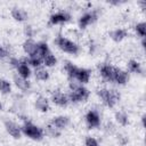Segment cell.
Instances as JSON below:
<instances>
[{"label": "cell", "instance_id": "obj_1", "mask_svg": "<svg viewBox=\"0 0 146 146\" xmlns=\"http://www.w3.org/2000/svg\"><path fill=\"white\" fill-rule=\"evenodd\" d=\"M64 68L66 71L67 78L70 81H75L80 84L88 83L91 76V71L83 67H78L71 62H66L64 65Z\"/></svg>", "mask_w": 146, "mask_h": 146}, {"label": "cell", "instance_id": "obj_2", "mask_svg": "<svg viewBox=\"0 0 146 146\" xmlns=\"http://www.w3.org/2000/svg\"><path fill=\"white\" fill-rule=\"evenodd\" d=\"M68 88H70V91H68L67 97L71 103H74V104L83 103L90 96V91L86 87H83L82 84H80L75 81H70Z\"/></svg>", "mask_w": 146, "mask_h": 146}, {"label": "cell", "instance_id": "obj_3", "mask_svg": "<svg viewBox=\"0 0 146 146\" xmlns=\"http://www.w3.org/2000/svg\"><path fill=\"white\" fill-rule=\"evenodd\" d=\"M98 97L100 98V100L103 102V104L110 108H113L121 98V95L117 90L115 89H106V88H102L97 91Z\"/></svg>", "mask_w": 146, "mask_h": 146}, {"label": "cell", "instance_id": "obj_4", "mask_svg": "<svg viewBox=\"0 0 146 146\" xmlns=\"http://www.w3.org/2000/svg\"><path fill=\"white\" fill-rule=\"evenodd\" d=\"M55 43L56 46L64 52H67L70 55H78L80 52V47L78 43H75L74 41L65 38V36H57L55 39Z\"/></svg>", "mask_w": 146, "mask_h": 146}, {"label": "cell", "instance_id": "obj_5", "mask_svg": "<svg viewBox=\"0 0 146 146\" xmlns=\"http://www.w3.org/2000/svg\"><path fill=\"white\" fill-rule=\"evenodd\" d=\"M21 130H22V133L29 137L30 139L41 140L43 138V130L30 121H25L24 124L21 127Z\"/></svg>", "mask_w": 146, "mask_h": 146}, {"label": "cell", "instance_id": "obj_6", "mask_svg": "<svg viewBox=\"0 0 146 146\" xmlns=\"http://www.w3.org/2000/svg\"><path fill=\"white\" fill-rule=\"evenodd\" d=\"M71 21V14L65 10H59L50 15L49 17V24L50 25H58V24H65Z\"/></svg>", "mask_w": 146, "mask_h": 146}, {"label": "cell", "instance_id": "obj_7", "mask_svg": "<svg viewBox=\"0 0 146 146\" xmlns=\"http://www.w3.org/2000/svg\"><path fill=\"white\" fill-rule=\"evenodd\" d=\"M98 18V11L97 10H91V11H87L84 13L78 21V25L80 29H86L87 26H89L90 24H92L94 22H96Z\"/></svg>", "mask_w": 146, "mask_h": 146}, {"label": "cell", "instance_id": "obj_8", "mask_svg": "<svg viewBox=\"0 0 146 146\" xmlns=\"http://www.w3.org/2000/svg\"><path fill=\"white\" fill-rule=\"evenodd\" d=\"M86 123L89 129L98 128L100 125V115L96 110H90L86 114Z\"/></svg>", "mask_w": 146, "mask_h": 146}, {"label": "cell", "instance_id": "obj_9", "mask_svg": "<svg viewBox=\"0 0 146 146\" xmlns=\"http://www.w3.org/2000/svg\"><path fill=\"white\" fill-rule=\"evenodd\" d=\"M51 102L55 105L59 106V107H66L68 105V103H70L67 95L62 92V91H59V90H56V91H54L51 94Z\"/></svg>", "mask_w": 146, "mask_h": 146}, {"label": "cell", "instance_id": "obj_10", "mask_svg": "<svg viewBox=\"0 0 146 146\" xmlns=\"http://www.w3.org/2000/svg\"><path fill=\"white\" fill-rule=\"evenodd\" d=\"M129 80V73L122 68L114 67V75H113V82H115L119 86H124Z\"/></svg>", "mask_w": 146, "mask_h": 146}, {"label": "cell", "instance_id": "obj_11", "mask_svg": "<svg viewBox=\"0 0 146 146\" xmlns=\"http://www.w3.org/2000/svg\"><path fill=\"white\" fill-rule=\"evenodd\" d=\"M5 128H6V131L15 139H19L21 136H22V130H21V127L14 122V121H6L5 122Z\"/></svg>", "mask_w": 146, "mask_h": 146}, {"label": "cell", "instance_id": "obj_12", "mask_svg": "<svg viewBox=\"0 0 146 146\" xmlns=\"http://www.w3.org/2000/svg\"><path fill=\"white\" fill-rule=\"evenodd\" d=\"M99 74L100 76L107 81V82H113V75H114V66L110 65V64H102L99 66Z\"/></svg>", "mask_w": 146, "mask_h": 146}, {"label": "cell", "instance_id": "obj_13", "mask_svg": "<svg viewBox=\"0 0 146 146\" xmlns=\"http://www.w3.org/2000/svg\"><path fill=\"white\" fill-rule=\"evenodd\" d=\"M52 127H55L58 130H63L65 129L68 124H70V117L66 115H58L51 119V121L49 122Z\"/></svg>", "mask_w": 146, "mask_h": 146}, {"label": "cell", "instance_id": "obj_14", "mask_svg": "<svg viewBox=\"0 0 146 146\" xmlns=\"http://www.w3.org/2000/svg\"><path fill=\"white\" fill-rule=\"evenodd\" d=\"M16 71H17V74L24 79H29L31 76V68L26 62V58H23L19 60V64L16 67Z\"/></svg>", "mask_w": 146, "mask_h": 146}, {"label": "cell", "instance_id": "obj_15", "mask_svg": "<svg viewBox=\"0 0 146 146\" xmlns=\"http://www.w3.org/2000/svg\"><path fill=\"white\" fill-rule=\"evenodd\" d=\"M36 47H38V42H35L32 39H26L23 43V50L27 56L36 55Z\"/></svg>", "mask_w": 146, "mask_h": 146}, {"label": "cell", "instance_id": "obj_16", "mask_svg": "<svg viewBox=\"0 0 146 146\" xmlns=\"http://www.w3.org/2000/svg\"><path fill=\"white\" fill-rule=\"evenodd\" d=\"M14 83H15V86H16L18 89H21L22 91H27V90H30V88H31L30 81H29L27 79H24V78L19 76L18 74H15V75H14Z\"/></svg>", "mask_w": 146, "mask_h": 146}, {"label": "cell", "instance_id": "obj_17", "mask_svg": "<svg viewBox=\"0 0 146 146\" xmlns=\"http://www.w3.org/2000/svg\"><path fill=\"white\" fill-rule=\"evenodd\" d=\"M34 106H35V108H36L38 111H40V112H42V113L48 112L49 108H50L48 99H47L46 97H43V96L36 97V99H35V102H34Z\"/></svg>", "mask_w": 146, "mask_h": 146}, {"label": "cell", "instance_id": "obj_18", "mask_svg": "<svg viewBox=\"0 0 146 146\" xmlns=\"http://www.w3.org/2000/svg\"><path fill=\"white\" fill-rule=\"evenodd\" d=\"M11 17L17 21V22H25L29 17L26 10H24L23 8H18V7H15L11 9Z\"/></svg>", "mask_w": 146, "mask_h": 146}, {"label": "cell", "instance_id": "obj_19", "mask_svg": "<svg viewBox=\"0 0 146 146\" xmlns=\"http://www.w3.org/2000/svg\"><path fill=\"white\" fill-rule=\"evenodd\" d=\"M110 36L115 42H121L128 36V31L125 29H115L110 33Z\"/></svg>", "mask_w": 146, "mask_h": 146}, {"label": "cell", "instance_id": "obj_20", "mask_svg": "<svg viewBox=\"0 0 146 146\" xmlns=\"http://www.w3.org/2000/svg\"><path fill=\"white\" fill-rule=\"evenodd\" d=\"M127 65H128V70H129L131 73H135V74H143L141 64H140L139 62H137L136 59H130Z\"/></svg>", "mask_w": 146, "mask_h": 146}, {"label": "cell", "instance_id": "obj_21", "mask_svg": "<svg viewBox=\"0 0 146 146\" xmlns=\"http://www.w3.org/2000/svg\"><path fill=\"white\" fill-rule=\"evenodd\" d=\"M48 52H50V49L48 47V43L44 41H40L38 42V47H36V56L43 58Z\"/></svg>", "mask_w": 146, "mask_h": 146}, {"label": "cell", "instance_id": "obj_22", "mask_svg": "<svg viewBox=\"0 0 146 146\" xmlns=\"http://www.w3.org/2000/svg\"><path fill=\"white\" fill-rule=\"evenodd\" d=\"M26 62H27L29 66H32V67H34V68H39V67H41V65H43L42 58L39 57V56H36V55L29 56V57L26 58Z\"/></svg>", "mask_w": 146, "mask_h": 146}, {"label": "cell", "instance_id": "obj_23", "mask_svg": "<svg viewBox=\"0 0 146 146\" xmlns=\"http://www.w3.org/2000/svg\"><path fill=\"white\" fill-rule=\"evenodd\" d=\"M115 120L120 125H127L129 123V116L124 111H117L115 113Z\"/></svg>", "mask_w": 146, "mask_h": 146}, {"label": "cell", "instance_id": "obj_24", "mask_svg": "<svg viewBox=\"0 0 146 146\" xmlns=\"http://www.w3.org/2000/svg\"><path fill=\"white\" fill-rule=\"evenodd\" d=\"M34 75H35V79L39 80V81H47L49 79V72L43 67L35 68Z\"/></svg>", "mask_w": 146, "mask_h": 146}, {"label": "cell", "instance_id": "obj_25", "mask_svg": "<svg viewBox=\"0 0 146 146\" xmlns=\"http://www.w3.org/2000/svg\"><path fill=\"white\" fill-rule=\"evenodd\" d=\"M42 63L43 65H46L47 67H52L57 64V58L55 57V55H52V52H48L43 58H42Z\"/></svg>", "mask_w": 146, "mask_h": 146}, {"label": "cell", "instance_id": "obj_26", "mask_svg": "<svg viewBox=\"0 0 146 146\" xmlns=\"http://www.w3.org/2000/svg\"><path fill=\"white\" fill-rule=\"evenodd\" d=\"M11 91V84L8 80L6 79H1L0 78V92L6 95V94H9Z\"/></svg>", "mask_w": 146, "mask_h": 146}, {"label": "cell", "instance_id": "obj_27", "mask_svg": "<svg viewBox=\"0 0 146 146\" xmlns=\"http://www.w3.org/2000/svg\"><path fill=\"white\" fill-rule=\"evenodd\" d=\"M135 31H136V33H137L141 39H145V33H146V24H145V22L137 23V24L135 25Z\"/></svg>", "mask_w": 146, "mask_h": 146}, {"label": "cell", "instance_id": "obj_28", "mask_svg": "<svg viewBox=\"0 0 146 146\" xmlns=\"http://www.w3.org/2000/svg\"><path fill=\"white\" fill-rule=\"evenodd\" d=\"M46 133L49 135L50 137H54V138H57L60 136V130L56 129L55 127H52L50 123L47 124V128H46Z\"/></svg>", "mask_w": 146, "mask_h": 146}, {"label": "cell", "instance_id": "obj_29", "mask_svg": "<svg viewBox=\"0 0 146 146\" xmlns=\"http://www.w3.org/2000/svg\"><path fill=\"white\" fill-rule=\"evenodd\" d=\"M84 146H99V144H98L97 139H95L94 137L88 136L84 139Z\"/></svg>", "mask_w": 146, "mask_h": 146}, {"label": "cell", "instance_id": "obj_30", "mask_svg": "<svg viewBox=\"0 0 146 146\" xmlns=\"http://www.w3.org/2000/svg\"><path fill=\"white\" fill-rule=\"evenodd\" d=\"M24 34H25V36H27L29 39H31L33 36V27L31 25L25 26L24 27Z\"/></svg>", "mask_w": 146, "mask_h": 146}, {"label": "cell", "instance_id": "obj_31", "mask_svg": "<svg viewBox=\"0 0 146 146\" xmlns=\"http://www.w3.org/2000/svg\"><path fill=\"white\" fill-rule=\"evenodd\" d=\"M8 56H9V51L5 47L0 46V59H3L6 57H8Z\"/></svg>", "mask_w": 146, "mask_h": 146}, {"label": "cell", "instance_id": "obj_32", "mask_svg": "<svg viewBox=\"0 0 146 146\" xmlns=\"http://www.w3.org/2000/svg\"><path fill=\"white\" fill-rule=\"evenodd\" d=\"M19 60L21 59H18V58H15V57H11L10 59H9V64H10V66H13V67H17L18 66V64H19Z\"/></svg>", "mask_w": 146, "mask_h": 146}, {"label": "cell", "instance_id": "obj_33", "mask_svg": "<svg viewBox=\"0 0 146 146\" xmlns=\"http://www.w3.org/2000/svg\"><path fill=\"white\" fill-rule=\"evenodd\" d=\"M1 110H2V104L0 103V111H1Z\"/></svg>", "mask_w": 146, "mask_h": 146}]
</instances>
